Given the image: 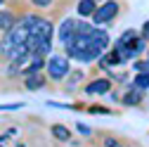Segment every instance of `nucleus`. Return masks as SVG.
<instances>
[{"mask_svg": "<svg viewBox=\"0 0 149 147\" xmlns=\"http://www.w3.org/2000/svg\"><path fill=\"white\" fill-rule=\"evenodd\" d=\"M116 14H118V3H116V0H107L104 5L95 7L92 19H95V24H104V22H109V19H114Z\"/></svg>", "mask_w": 149, "mask_h": 147, "instance_id": "f257e3e1", "label": "nucleus"}, {"mask_svg": "<svg viewBox=\"0 0 149 147\" xmlns=\"http://www.w3.org/2000/svg\"><path fill=\"white\" fill-rule=\"evenodd\" d=\"M69 74V60L66 57H52L47 62V76L52 81H62Z\"/></svg>", "mask_w": 149, "mask_h": 147, "instance_id": "f03ea898", "label": "nucleus"}, {"mask_svg": "<svg viewBox=\"0 0 149 147\" xmlns=\"http://www.w3.org/2000/svg\"><path fill=\"white\" fill-rule=\"evenodd\" d=\"M73 38H76V19H64L62 26H59V41H62V45L73 43Z\"/></svg>", "mask_w": 149, "mask_h": 147, "instance_id": "7ed1b4c3", "label": "nucleus"}, {"mask_svg": "<svg viewBox=\"0 0 149 147\" xmlns=\"http://www.w3.org/2000/svg\"><path fill=\"white\" fill-rule=\"evenodd\" d=\"M109 88H111L109 78H97V81H92V83L85 85V93L88 95H104V93H109Z\"/></svg>", "mask_w": 149, "mask_h": 147, "instance_id": "20e7f679", "label": "nucleus"}, {"mask_svg": "<svg viewBox=\"0 0 149 147\" xmlns=\"http://www.w3.org/2000/svg\"><path fill=\"white\" fill-rule=\"evenodd\" d=\"M26 88L29 90H38V88H43L45 85V76H40V74H26Z\"/></svg>", "mask_w": 149, "mask_h": 147, "instance_id": "39448f33", "label": "nucleus"}, {"mask_svg": "<svg viewBox=\"0 0 149 147\" xmlns=\"http://www.w3.org/2000/svg\"><path fill=\"white\" fill-rule=\"evenodd\" d=\"M121 102H123V104H130V107H133V104H140V102H142V88H133Z\"/></svg>", "mask_w": 149, "mask_h": 147, "instance_id": "423d86ee", "label": "nucleus"}, {"mask_svg": "<svg viewBox=\"0 0 149 147\" xmlns=\"http://www.w3.org/2000/svg\"><path fill=\"white\" fill-rule=\"evenodd\" d=\"M14 24H17V19H14L12 12H0V29L3 31H10Z\"/></svg>", "mask_w": 149, "mask_h": 147, "instance_id": "0eeeda50", "label": "nucleus"}, {"mask_svg": "<svg viewBox=\"0 0 149 147\" xmlns=\"http://www.w3.org/2000/svg\"><path fill=\"white\" fill-rule=\"evenodd\" d=\"M92 12H95V0H81L78 3V14L81 17H88Z\"/></svg>", "mask_w": 149, "mask_h": 147, "instance_id": "6e6552de", "label": "nucleus"}, {"mask_svg": "<svg viewBox=\"0 0 149 147\" xmlns=\"http://www.w3.org/2000/svg\"><path fill=\"white\" fill-rule=\"evenodd\" d=\"M43 64H45V62H43V55H38V52H36V57H33V62H31V64L26 66V74H38Z\"/></svg>", "mask_w": 149, "mask_h": 147, "instance_id": "1a4fd4ad", "label": "nucleus"}, {"mask_svg": "<svg viewBox=\"0 0 149 147\" xmlns=\"http://www.w3.org/2000/svg\"><path fill=\"white\" fill-rule=\"evenodd\" d=\"M52 135L57 138V140H69L71 138V133H69V128H64V126H52Z\"/></svg>", "mask_w": 149, "mask_h": 147, "instance_id": "9d476101", "label": "nucleus"}, {"mask_svg": "<svg viewBox=\"0 0 149 147\" xmlns=\"http://www.w3.org/2000/svg\"><path fill=\"white\" fill-rule=\"evenodd\" d=\"M102 62L107 64V66H116V64H121L123 60H121V55L114 50V52H111V55H104V57H102Z\"/></svg>", "mask_w": 149, "mask_h": 147, "instance_id": "9b49d317", "label": "nucleus"}, {"mask_svg": "<svg viewBox=\"0 0 149 147\" xmlns=\"http://www.w3.org/2000/svg\"><path fill=\"white\" fill-rule=\"evenodd\" d=\"M95 29L92 24H83V22H76V36H90V31Z\"/></svg>", "mask_w": 149, "mask_h": 147, "instance_id": "f8f14e48", "label": "nucleus"}, {"mask_svg": "<svg viewBox=\"0 0 149 147\" xmlns=\"http://www.w3.org/2000/svg\"><path fill=\"white\" fill-rule=\"evenodd\" d=\"M135 88H149V71L137 74V78H135Z\"/></svg>", "mask_w": 149, "mask_h": 147, "instance_id": "ddd939ff", "label": "nucleus"}, {"mask_svg": "<svg viewBox=\"0 0 149 147\" xmlns=\"http://www.w3.org/2000/svg\"><path fill=\"white\" fill-rule=\"evenodd\" d=\"M81 78H83V71H73V74H71V78H69V88H73Z\"/></svg>", "mask_w": 149, "mask_h": 147, "instance_id": "4468645a", "label": "nucleus"}, {"mask_svg": "<svg viewBox=\"0 0 149 147\" xmlns=\"http://www.w3.org/2000/svg\"><path fill=\"white\" fill-rule=\"evenodd\" d=\"M135 71H137V74L149 71V62H135Z\"/></svg>", "mask_w": 149, "mask_h": 147, "instance_id": "2eb2a0df", "label": "nucleus"}, {"mask_svg": "<svg viewBox=\"0 0 149 147\" xmlns=\"http://www.w3.org/2000/svg\"><path fill=\"white\" fill-rule=\"evenodd\" d=\"M31 3L36 7H47V5H52V0H31Z\"/></svg>", "mask_w": 149, "mask_h": 147, "instance_id": "dca6fc26", "label": "nucleus"}, {"mask_svg": "<svg viewBox=\"0 0 149 147\" xmlns=\"http://www.w3.org/2000/svg\"><path fill=\"white\" fill-rule=\"evenodd\" d=\"M78 133H83V135H90L92 131H90V128H88V126H83V123H78Z\"/></svg>", "mask_w": 149, "mask_h": 147, "instance_id": "f3484780", "label": "nucleus"}, {"mask_svg": "<svg viewBox=\"0 0 149 147\" xmlns=\"http://www.w3.org/2000/svg\"><path fill=\"white\" fill-rule=\"evenodd\" d=\"M140 38H142V41H147V38H149V22L144 24V29H142V36H140Z\"/></svg>", "mask_w": 149, "mask_h": 147, "instance_id": "a211bd4d", "label": "nucleus"}, {"mask_svg": "<svg viewBox=\"0 0 149 147\" xmlns=\"http://www.w3.org/2000/svg\"><path fill=\"white\" fill-rule=\"evenodd\" d=\"M19 107H24V104H0V109H19Z\"/></svg>", "mask_w": 149, "mask_h": 147, "instance_id": "6ab92c4d", "label": "nucleus"}, {"mask_svg": "<svg viewBox=\"0 0 149 147\" xmlns=\"http://www.w3.org/2000/svg\"><path fill=\"white\" fill-rule=\"evenodd\" d=\"M107 147H121L118 142H114V140H107Z\"/></svg>", "mask_w": 149, "mask_h": 147, "instance_id": "aec40b11", "label": "nucleus"}, {"mask_svg": "<svg viewBox=\"0 0 149 147\" xmlns=\"http://www.w3.org/2000/svg\"><path fill=\"white\" fill-rule=\"evenodd\" d=\"M0 5H3V0H0Z\"/></svg>", "mask_w": 149, "mask_h": 147, "instance_id": "412c9836", "label": "nucleus"}, {"mask_svg": "<svg viewBox=\"0 0 149 147\" xmlns=\"http://www.w3.org/2000/svg\"><path fill=\"white\" fill-rule=\"evenodd\" d=\"M147 57H149V55H147Z\"/></svg>", "mask_w": 149, "mask_h": 147, "instance_id": "4be33fe9", "label": "nucleus"}, {"mask_svg": "<svg viewBox=\"0 0 149 147\" xmlns=\"http://www.w3.org/2000/svg\"><path fill=\"white\" fill-rule=\"evenodd\" d=\"M95 3H97V0H95Z\"/></svg>", "mask_w": 149, "mask_h": 147, "instance_id": "5701e85b", "label": "nucleus"}]
</instances>
